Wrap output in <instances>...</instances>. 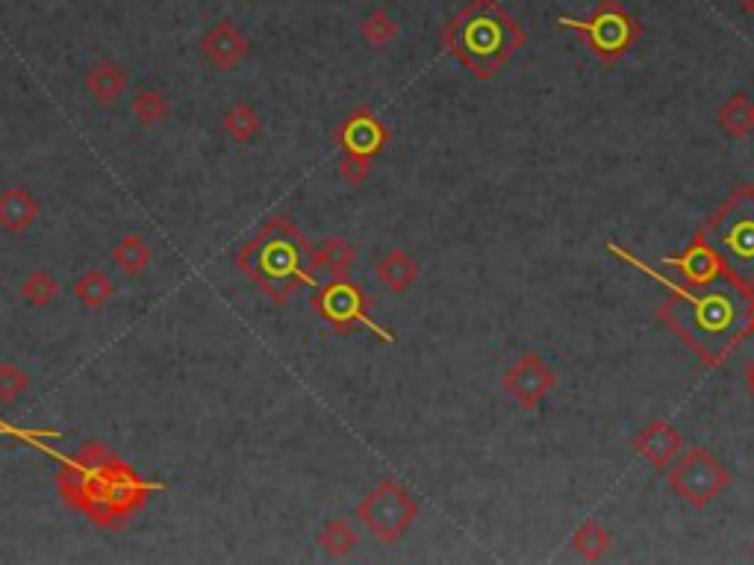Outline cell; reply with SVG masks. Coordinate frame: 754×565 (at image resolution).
Listing matches in <instances>:
<instances>
[{"label": "cell", "mask_w": 754, "mask_h": 565, "mask_svg": "<svg viewBox=\"0 0 754 565\" xmlns=\"http://www.w3.org/2000/svg\"><path fill=\"white\" fill-rule=\"evenodd\" d=\"M607 251L622 262L634 265L660 286L669 289V301L660 307V318L699 354L707 365H719L740 339L749 336L752 321V295L737 280L716 274L704 283H678L648 268L643 259L619 245H607Z\"/></svg>", "instance_id": "obj_1"}, {"label": "cell", "mask_w": 754, "mask_h": 565, "mask_svg": "<svg viewBox=\"0 0 754 565\" xmlns=\"http://www.w3.org/2000/svg\"><path fill=\"white\" fill-rule=\"evenodd\" d=\"M522 45V27L495 0H472L442 30V48L481 80L495 77Z\"/></svg>", "instance_id": "obj_2"}, {"label": "cell", "mask_w": 754, "mask_h": 565, "mask_svg": "<svg viewBox=\"0 0 754 565\" xmlns=\"http://www.w3.org/2000/svg\"><path fill=\"white\" fill-rule=\"evenodd\" d=\"M242 265L274 301H286L313 280V248L289 224L274 221L248 248Z\"/></svg>", "instance_id": "obj_3"}, {"label": "cell", "mask_w": 754, "mask_h": 565, "mask_svg": "<svg viewBox=\"0 0 754 565\" xmlns=\"http://www.w3.org/2000/svg\"><path fill=\"white\" fill-rule=\"evenodd\" d=\"M731 280L754 289V189H737L699 230Z\"/></svg>", "instance_id": "obj_4"}, {"label": "cell", "mask_w": 754, "mask_h": 565, "mask_svg": "<svg viewBox=\"0 0 754 565\" xmlns=\"http://www.w3.org/2000/svg\"><path fill=\"white\" fill-rule=\"evenodd\" d=\"M557 24L563 30H572L578 36L587 39V45L593 48V53L604 62H613L619 59L622 53H628L634 48V42L640 39V24L631 12H625L619 3L607 0L601 3L593 12V18H569V15H560Z\"/></svg>", "instance_id": "obj_5"}, {"label": "cell", "mask_w": 754, "mask_h": 565, "mask_svg": "<svg viewBox=\"0 0 754 565\" xmlns=\"http://www.w3.org/2000/svg\"><path fill=\"white\" fill-rule=\"evenodd\" d=\"M728 483H731L728 468L707 448L687 451L669 465V486L696 510L707 507L713 498H719V492H725Z\"/></svg>", "instance_id": "obj_6"}, {"label": "cell", "mask_w": 754, "mask_h": 565, "mask_svg": "<svg viewBox=\"0 0 754 565\" xmlns=\"http://www.w3.org/2000/svg\"><path fill=\"white\" fill-rule=\"evenodd\" d=\"M416 501L392 480H380L375 489L357 504V518L383 542L401 539L416 521Z\"/></svg>", "instance_id": "obj_7"}, {"label": "cell", "mask_w": 754, "mask_h": 565, "mask_svg": "<svg viewBox=\"0 0 754 565\" xmlns=\"http://www.w3.org/2000/svg\"><path fill=\"white\" fill-rule=\"evenodd\" d=\"M313 307L322 315L324 321H330L339 330H354V327H366L369 333H375L380 342H395V336L380 327L375 318L369 315V298L345 277H336L333 283L322 286L313 298Z\"/></svg>", "instance_id": "obj_8"}, {"label": "cell", "mask_w": 754, "mask_h": 565, "mask_svg": "<svg viewBox=\"0 0 754 565\" xmlns=\"http://www.w3.org/2000/svg\"><path fill=\"white\" fill-rule=\"evenodd\" d=\"M554 383H557V374L539 360L537 354H525L513 368H507L504 377H501L504 392L519 407H525V410L539 407V401L554 389Z\"/></svg>", "instance_id": "obj_9"}, {"label": "cell", "mask_w": 754, "mask_h": 565, "mask_svg": "<svg viewBox=\"0 0 754 565\" xmlns=\"http://www.w3.org/2000/svg\"><path fill=\"white\" fill-rule=\"evenodd\" d=\"M201 51L218 71H233L251 53V42L233 21H218L216 27H210L207 36L201 39Z\"/></svg>", "instance_id": "obj_10"}, {"label": "cell", "mask_w": 754, "mask_h": 565, "mask_svg": "<svg viewBox=\"0 0 754 565\" xmlns=\"http://www.w3.org/2000/svg\"><path fill=\"white\" fill-rule=\"evenodd\" d=\"M386 142V127L377 121L369 109H360L354 115H348L339 127V145L342 151L351 156H363V159H375Z\"/></svg>", "instance_id": "obj_11"}, {"label": "cell", "mask_w": 754, "mask_h": 565, "mask_svg": "<svg viewBox=\"0 0 754 565\" xmlns=\"http://www.w3.org/2000/svg\"><path fill=\"white\" fill-rule=\"evenodd\" d=\"M634 451L654 468H669L681 457L684 439L669 421H651L634 436Z\"/></svg>", "instance_id": "obj_12"}, {"label": "cell", "mask_w": 754, "mask_h": 565, "mask_svg": "<svg viewBox=\"0 0 754 565\" xmlns=\"http://www.w3.org/2000/svg\"><path fill=\"white\" fill-rule=\"evenodd\" d=\"M663 262H666L672 271H678L684 283H704V280L722 274V271H719L722 265H719L716 254L701 242L699 236H696V242H693L681 257H663Z\"/></svg>", "instance_id": "obj_13"}, {"label": "cell", "mask_w": 754, "mask_h": 565, "mask_svg": "<svg viewBox=\"0 0 754 565\" xmlns=\"http://www.w3.org/2000/svg\"><path fill=\"white\" fill-rule=\"evenodd\" d=\"M127 89V74L121 65H115L112 59L98 62L89 74H86V92L89 98H95L98 103H112L115 98H121Z\"/></svg>", "instance_id": "obj_14"}, {"label": "cell", "mask_w": 754, "mask_h": 565, "mask_svg": "<svg viewBox=\"0 0 754 565\" xmlns=\"http://www.w3.org/2000/svg\"><path fill=\"white\" fill-rule=\"evenodd\" d=\"M380 286H386L389 292H407V286H413V280L419 277V265L407 251H389L386 257L377 262L375 268Z\"/></svg>", "instance_id": "obj_15"}, {"label": "cell", "mask_w": 754, "mask_h": 565, "mask_svg": "<svg viewBox=\"0 0 754 565\" xmlns=\"http://www.w3.org/2000/svg\"><path fill=\"white\" fill-rule=\"evenodd\" d=\"M39 204L24 189H9L0 195V227L3 230H24L36 221Z\"/></svg>", "instance_id": "obj_16"}, {"label": "cell", "mask_w": 754, "mask_h": 565, "mask_svg": "<svg viewBox=\"0 0 754 565\" xmlns=\"http://www.w3.org/2000/svg\"><path fill=\"white\" fill-rule=\"evenodd\" d=\"M354 265V248L345 239H327L313 248V268H322L330 277H345Z\"/></svg>", "instance_id": "obj_17"}, {"label": "cell", "mask_w": 754, "mask_h": 565, "mask_svg": "<svg viewBox=\"0 0 754 565\" xmlns=\"http://www.w3.org/2000/svg\"><path fill=\"white\" fill-rule=\"evenodd\" d=\"M719 127L731 136V139H743L754 127V103L746 95H734L722 103L719 109Z\"/></svg>", "instance_id": "obj_18"}, {"label": "cell", "mask_w": 754, "mask_h": 565, "mask_svg": "<svg viewBox=\"0 0 754 565\" xmlns=\"http://www.w3.org/2000/svg\"><path fill=\"white\" fill-rule=\"evenodd\" d=\"M151 257H154V251H151V245H148L142 236H124V239L115 245V251H112L115 265H118L124 274H130V277L142 274V271L148 268Z\"/></svg>", "instance_id": "obj_19"}, {"label": "cell", "mask_w": 754, "mask_h": 565, "mask_svg": "<svg viewBox=\"0 0 754 565\" xmlns=\"http://www.w3.org/2000/svg\"><path fill=\"white\" fill-rule=\"evenodd\" d=\"M357 530L345 521V518H333V521H327L324 524V530L319 533V545H322V551L327 557H348L354 548H357Z\"/></svg>", "instance_id": "obj_20"}, {"label": "cell", "mask_w": 754, "mask_h": 565, "mask_svg": "<svg viewBox=\"0 0 754 565\" xmlns=\"http://www.w3.org/2000/svg\"><path fill=\"white\" fill-rule=\"evenodd\" d=\"M572 548H575V554H581L587 563H595V560H601V557L607 554V548H610V533H607L598 521H584V524L578 527V533L572 536Z\"/></svg>", "instance_id": "obj_21"}, {"label": "cell", "mask_w": 754, "mask_h": 565, "mask_svg": "<svg viewBox=\"0 0 754 565\" xmlns=\"http://www.w3.org/2000/svg\"><path fill=\"white\" fill-rule=\"evenodd\" d=\"M224 130L233 142H251L260 133V115L251 103H233L224 115Z\"/></svg>", "instance_id": "obj_22"}, {"label": "cell", "mask_w": 754, "mask_h": 565, "mask_svg": "<svg viewBox=\"0 0 754 565\" xmlns=\"http://www.w3.org/2000/svg\"><path fill=\"white\" fill-rule=\"evenodd\" d=\"M74 292H77V298L86 307H104L109 298L115 295V286H112V280H109L104 271H89V274H83L77 280Z\"/></svg>", "instance_id": "obj_23"}, {"label": "cell", "mask_w": 754, "mask_h": 565, "mask_svg": "<svg viewBox=\"0 0 754 565\" xmlns=\"http://www.w3.org/2000/svg\"><path fill=\"white\" fill-rule=\"evenodd\" d=\"M56 295H59V283L48 271H33L21 286V298L30 307H48L51 301H56Z\"/></svg>", "instance_id": "obj_24"}, {"label": "cell", "mask_w": 754, "mask_h": 565, "mask_svg": "<svg viewBox=\"0 0 754 565\" xmlns=\"http://www.w3.org/2000/svg\"><path fill=\"white\" fill-rule=\"evenodd\" d=\"M168 98L162 95V92H154V89H139L136 92V98H133V115H136V121L139 124H145V127H154V124H160L162 118L168 115Z\"/></svg>", "instance_id": "obj_25"}, {"label": "cell", "mask_w": 754, "mask_h": 565, "mask_svg": "<svg viewBox=\"0 0 754 565\" xmlns=\"http://www.w3.org/2000/svg\"><path fill=\"white\" fill-rule=\"evenodd\" d=\"M360 33H363V39H366L369 45H375V48H386V45L398 36V27H395V21L389 18V12H386V9H372V12L363 18Z\"/></svg>", "instance_id": "obj_26"}, {"label": "cell", "mask_w": 754, "mask_h": 565, "mask_svg": "<svg viewBox=\"0 0 754 565\" xmlns=\"http://www.w3.org/2000/svg\"><path fill=\"white\" fill-rule=\"evenodd\" d=\"M27 389H30L27 374L18 371V368L9 365V362H3V365H0V404H6V407L18 404V401L27 395Z\"/></svg>", "instance_id": "obj_27"}, {"label": "cell", "mask_w": 754, "mask_h": 565, "mask_svg": "<svg viewBox=\"0 0 754 565\" xmlns=\"http://www.w3.org/2000/svg\"><path fill=\"white\" fill-rule=\"evenodd\" d=\"M339 174H342V180H345V183L357 186V183H363V180L372 174V159L345 154L342 156V162H339Z\"/></svg>", "instance_id": "obj_28"}, {"label": "cell", "mask_w": 754, "mask_h": 565, "mask_svg": "<svg viewBox=\"0 0 754 565\" xmlns=\"http://www.w3.org/2000/svg\"><path fill=\"white\" fill-rule=\"evenodd\" d=\"M746 383H749V389H752L754 395V360L749 362V368H746Z\"/></svg>", "instance_id": "obj_29"}, {"label": "cell", "mask_w": 754, "mask_h": 565, "mask_svg": "<svg viewBox=\"0 0 754 565\" xmlns=\"http://www.w3.org/2000/svg\"><path fill=\"white\" fill-rule=\"evenodd\" d=\"M737 6H740L743 12H752L754 15V0H737Z\"/></svg>", "instance_id": "obj_30"}, {"label": "cell", "mask_w": 754, "mask_h": 565, "mask_svg": "<svg viewBox=\"0 0 754 565\" xmlns=\"http://www.w3.org/2000/svg\"><path fill=\"white\" fill-rule=\"evenodd\" d=\"M749 333H754V301H752V321H749Z\"/></svg>", "instance_id": "obj_31"}]
</instances>
